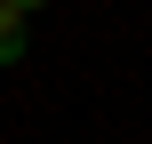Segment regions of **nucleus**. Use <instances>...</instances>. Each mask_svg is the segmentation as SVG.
Returning <instances> with one entry per match:
<instances>
[{
  "label": "nucleus",
  "mask_w": 152,
  "mask_h": 144,
  "mask_svg": "<svg viewBox=\"0 0 152 144\" xmlns=\"http://www.w3.org/2000/svg\"><path fill=\"white\" fill-rule=\"evenodd\" d=\"M0 64H24V8L0 0Z\"/></svg>",
  "instance_id": "1"
},
{
  "label": "nucleus",
  "mask_w": 152,
  "mask_h": 144,
  "mask_svg": "<svg viewBox=\"0 0 152 144\" xmlns=\"http://www.w3.org/2000/svg\"><path fill=\"white\" fill-rule=\"evenodd\" d=\"M8 8H24V16H32V8H48V0H8Z\"/></svg>",
  "instance_id": "2"
}]
</instances>
